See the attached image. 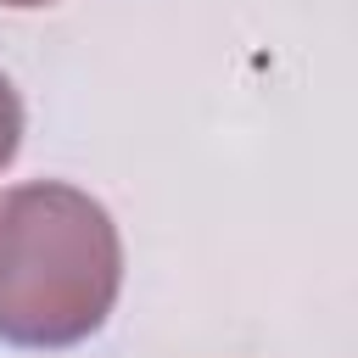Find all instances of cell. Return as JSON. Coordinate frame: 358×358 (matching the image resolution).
Listing matches in <instances>:
<instances>
[{"label":"cell","mask_w":358,"mask_h":358,"mask_svg":"<svg viewBox=\"0 0 358 358\" xmlns=\"http://www.w3.org/2000/svg\"><path fill=\"white\" fill-rule=\"evenodd\" d=\"M17 145H22V95H17V84L0 73V168L17 157Z\"/></svg>","instance_id":"7a4b0ae2"},{"label":"cell","mask_w":358,"mask_h":358,"mask_svg":"<svg viewBox=\"0 0 358 358\" xmlns=\"http://www.w3.org/2000/svg\"><path fill=\"white\" fill-rule=\"evenodd\" d=\"M123 291V241L112 213L62 179L0 190V341L78 347Z\"/></svg>","instance_id":"6da1fadb"},{"label":"cell","mask_w":358,"mask_h":358,"mask_svg":"<svg viewBox=\"0 0 358 358\" xmlns=\"http://www.w3.org/2000/svg\"><path fill=\"white\" fill-rule=\"evenodd\" d=\"M0 6H17V11H34V6H56V0H0Z\"/></svg>","instance_id":"3957f363"}]
</instances>
